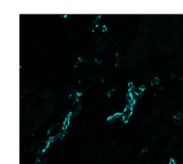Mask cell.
<instances>
[{
    "instance_id": "obj_2",
    "label": "cell",
    "mask_w": 183,
    "mask_h": 164,
    "mask_svg": "<svg viewBox=\"0 0 183 164\" xmlns=\"http://www.w3.org/2000/svg\"><path fill=\"white\" fill-rule=\"evenodd\" d=\"M69 123H70V118L69 116H67L66 118L65 119V121H63V124H62V126H63V129H66L69 126Z\"/></svg>"
},
{
    "instance_id": "obj_6",
    "label": "cell",
    "mask_w": 183,
    "mask_h": 164,
    "mask_svg": "<svg viewBox=\"0 0 183 164\" xmlns=\"http://www.w3.org/2000/svg\"><path fill=\"white\" fill-rule=\"evenodd\" d=\"M120 113H117V114L114 115L113 116H112L111 118H112V119H117V118H118V117H120Z\"/></svg>"
},
{
    "instance_id": "obj_3",
    "label": "cell",
    "mask_w": 183,
    "mask_h": 164,
    "mask_svg": "<svg viewBox=\"0 0 183 164\" xmlns=\"http://www.w3.org/2000/svg\"><path fill=\"white\" fill-rule=\"evenodd\" d=\"M182 118H183V116L182 115V113H177L176 115L175 116V118L177 120V121H180L182 119Z\"/></svg>"
},
{
    "instance_id": "obj_1",
    "label": "cell",
    "mask_w": 183,
    "mask_h": 164,
    "mask_svg": "<svg viewBox=\"0 0 183 164\" xmlns=\"http://www.w3.org/2000/svg\"><path fill=\"white\" fill-rule=\"evenodd\" d=\"M132 113V106H126L124 112L122 113V119L125 122H127Z\"/></svg>"
},
{
    "instance_id": "obj_5",
    "label": "cell",
    "mask_w": 183,
    "mask_h": 164,
    "mask_svg": "<svg viewBox=\"0 0 183 164\" xmlns=\"http://www.w3.org/2000/svg\"><path fill=\"white\" fill-rule=\"evenodd\" d=\"M168 164H177V162L175 161V159H170V161H169V162H168Z\"/></svg>"
},
{
    "instance_id": "obj_4",
    "label": "cell",
    "mask_w": 183,
    "mask_h": 164,
    "mask_svg": "<svg viewBox=\"0 0 183 164\" xmlns=\"http://www.w3.org/2000/svg\"><path fill=\"white\" fill-rule=\"evenodd\" d=\"M158 83H159V79H157V78H154V79H152V81H151V84H152V85H157Z\"/></svg>"
}]
</instances>
